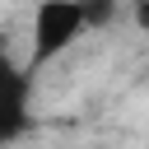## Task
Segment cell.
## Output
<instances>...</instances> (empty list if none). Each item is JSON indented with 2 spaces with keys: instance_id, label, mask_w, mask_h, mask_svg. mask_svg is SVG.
Here are the masks:
<instances>
[{
  "instance_id": "4",
  "label": "cell",
  "mask_w": 149,
  "mask_h": 149,
  "mask_svg": "<svg viewBox=\"0 0 149 149\" xmlns=\"http://www.w3.org/2000/svg\"><path fill=\"white\" fill-rule=\"evenodd\" d=\"M135 23H140V28H149V5H140V9H135Z\"/></svg>"
},
{
  "instance_id": "2",
  "label": "cell",
  "mask_w": 149,
  "mask_h": 149,
  "mask_svg": "<svg viewBox=\"0 0 149 149\" xmlns=\"http://www.w3.org/2000/svg\"><path fill=\"white\" fill-rule=\"evenodd\" d=\"M28 88H33V79L0 51V107L5 102H28Z\"/></svg>"
},
{
  "instance_id": "3",
  "label": "cell",
  "mask_w": 149,
  "mask_h": 149,
  "mask_svg": "<svg viewBox=\"0 0 149 149\" xmlns=\"http://www.w3.org/2000/svg\"><path fill=\"white\" fill-rule=\"evenodd\" d=\"M84 19H88V28H98V23H107V19H116V5H84Z\"/></svg>"
},
{
  "instance_id": "1",
  "label": "cell",
  "mask_w": 149,
  "mask_h": 149,
  "mask_svg": "<svg viewBox=\"0 0 149 149\" xmlns=\"http://www.w3.org/2000/svg\"><path fill=\"white\" fill-rule=\"evenodd\" d=\"M84 28H88L84 5H70V0H47V5H37V23H33V65L56 61Z\"/></svg>"
}]
</instances>
